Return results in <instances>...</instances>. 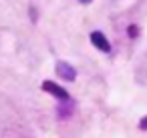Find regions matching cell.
I'll list each match as a JSON object with an SVG mask.
<instances>
[{"label":"cell","instance_id":"cell-4","mask_svg":"<svg viewBox=\"0 0 147 138\" xmlns=\"http://www.w3.org/2000/svg\"><path fill=\"white\" fill-rule=\"evenodd\" d=\"M127 34H129V36H133V38H135V36H137V34H139V28H137V26H129V28H127Z\"/></svg>","mask_w":147,"mask_h":138},{"label":"cell","instance_id":"cell-6","mask_svg":"<svg viewBox=\"0 0 147 138\" xmlns=\"http://www.w3.org/2000/svg\"><path fill=\"white\" fill-rule=\"evenodd\" d=\"M79 2H91V0H79Z\"/></svg>","mask_w":147,"mask_h":138},{"label":"cell","instance_id":"cell-3","mask_svg":"<svg viewBox=\"0 0 147 138\" xmlns=\"http://www.w3.org/2000/svg\"><path fill=\"white\" fill-rule=\"evenodd\" d=\"M91 42H93L99 50H103V52H109V50H111L109 40H107V38H105V34H103V32H99V30L91 32Z\"/></svg>","mask_w":147,"mask_h":138},{"label":"cell","instance_id":"cell-1","mask_svg":"<svg viewBox=\"0 0 147 138\" xmlns=\"http://www.w3.org/2000/svg\"><path fill=\"white\" fill-rule=\"evenodd\" d=\"M42 90H45V92H49V94H53V96H55V98H59V100H69V92H67L63 86H59L57 82L45 80V82H42Z\"/></svg>","mask_w":147,"mask_h":138},{"label":"cell","instance_id":"cell-2","mask_svg":"<svg viewBox=\"0 0 147 138\" xmlns=\"http://www.w3.org/2000/svg\"><path fill=\"white\" fill-rule=\"evenodd\" d=\"M57 74H59L61 78L69 80V82H73V80L77 78V70H75L69 62H65V60H59V62H57Z\"/></svg>","mask_w":147,"mask_h":138},{"label":"cell","instance_id":"cell-5","mask_svg":"<svg viewBox=\"0 0 147 138\" xmlns=\"http://www.w3.org/2000/svg\"><path fill=\"white\" fill-rule=\"evenodd\" d=\"M139 128H141V130H147V116H143V118L139 120Z\"/></svg>","mask_w":147,"mask_h":138}]
</instances>
